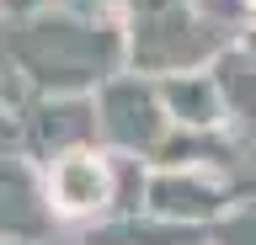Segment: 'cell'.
<instances>
[{
  "instance_id": "6da1fadb",
  "label": "cell",
  "mask_w": 256,
  "mask_h": 245,
  "mask_svg": "<svg viewBox=\"0 0 256 245\" xmlns=\"http://www.w3.org/2000/svg\"><path fill=\"white\" fill-rule=\"evenodd\" d=\"M27 80L54 85V91H75V85L107 80L118 59H123V43L112 27H91V21H70V16H43L22 32V48H16Z\"/></svg>"
},
{
  "instance_id": "7a4b0ae2",
  "label": "cell",
  "mask_w": 256,
  "mask_h": 245,
  "mask_svg": "<svg viewBox=\"0 0 256 245\" xmlns=\"http://www.w3.org/2000/svg\"><path fill=\"white\" fill-rule=\"evenodd\" d=\"M134 21V37H128V53L139 69H192L198 59L219 48V37H208L214 27L192 21L187 0H118Z\"/></svg>"
},
{
  "instance_id": "3957f363",
  "label": "cell",
  "mask_w": 256,
  "mask_h": 245,
  "mask_svg": "<svg viewBox=\"0 0 256 245\" xmlns=\"http://www.w3.org/2000/svg\"><path fill=\"white\" fill-rule=\"evenodd\" d=\"M96 128L107 133L118 149L128 155H150V149L166 144V133H171V112H166V101H160L155 85L144 80H107L102 85V96H96Z\"/></svg>"
},
{
  "instance_id": "277c9868",
  "label": "cell",
  "mask_w": 256,
  "mask_h": 245,
  "mask_svg": "<svg viewBox=\"0 0 256 245\" xmlns=\"http://www.w3.org/2000/svg\"><path fill=\"white\" fill-rule=\"evenodd\" d=\"M48 203L70 219H86V213H102L112 203V176L107 160L91 155V149H64L54 155V171H48Z\"/></svg>"
},
{
  "instance_id": "5b68a950",
  "label": "cell",
  "mask_w": 256,
  "mask_h": 245,
  "mask_svg": "<svg viewBox=\"0 0 256 245\" xmlns=\"http://www.w3.org/2000/svg\"><path fill=\"white\" fill-rule=\"evenodd\" d=\"M16 128L32 149L43 155H64L80 149L96 133V101H75V96H54V101H32L16 112Z\"/></svg>"
},
{
  "instance_id": "8992f818",
  "label": "cell",
  "mask_w": 256,
  "mask_h": 245,
  "mask_svg": "<svg viewBox=\"0 0 256 245\" xmlns=\"http://www.w3.org/2000/svg\"><path fill=\"white\" fill-rule=\"evenodd\" d=\"M48 229L43 192L22 160H0V235L6 240H38Z\"/></svg>"
},
{
  "instance_id": "52a82bcc",
  "label": "cell",
  "mask_w": 256,
  "mask_h": 245,
  "mask_svg": "<svg viewBox=\"0 0 256 245\" xmlns=\"http://www.w3.org/2000/svg\"><path fill=\"white\" fill-rule=\"evenodd\" d=\"M224 203H230V192H224L214 176H198V171H160L155 181H150V208L166 213V219H203V213H219Z\"/></svg>"
},
{
  "instance_id": "ba28073f",
  "label": "cell",
  "mask_w": 256,
  "mask_h": 245,
  "mask_svg": "<svg viewBox=\"0 0 256 245\" xmlns=\"http://www.w3.org/2000/svg\"><path fill=\"white\" fill-rule=\"evenodd\" d=\"M214 85H219V112L235 123V133L256 139V59L251 53H219Z\"/></svg>"
},
{
  "instance_id": "9c48e42d",
  "label": "cell",
  "mask_w": 256,
  "mask_h": 245,
  "mask_svg": "<svg viewBox=\"0 0 256 245\" xmlns=\"http://www.w3.org/2000/svg\"><path fill=\"white\" fill-rule=\"evenodd\" d=\"M160 101H166L171 123H182V128H214L219 123V85H214V75L176 69V75L160 80Z\"/></svg>"
},
{
  "instance_id": "30bf717a",
  "label": "cell",
  "mask_w": 256,
  "mask_h": 245,
  "mask_svg": "<svg viewBox=\"0 0 256 245\" xmlns=\"http://www.w3.org/2000/svg\"><path fill=\"white\" fill-rule=\"evenodd\" d=\"M91 245H198V235L192 229H176V224H139V213H123L118 224L96 229Z\"/></svg>"
},
{
  "instance_id": "8fae6325",
  "label": "cell",
  "mask_w": 256,
  "mask_h": 245,
  "mask_svg": "<svg viewBox=\"0 0 256 245\" xmlns=\"http://www.w3.org/2000/svg\"><path fill=\"white\" fill-rule=\"evenodd\" d=\"M219 245H256V213H240L219 229Z\"/></svg>"
},
{
  "instance_id": "7c38bea8",
  "label": "cell",
  "mask_w": 256,
  "mask_h": 245,
  "mask_svg": "<svg viewBox=\"0 0 256 245\" xmlns=\"http://www.w3.org/2000/svg\"><path fill=\"white\" fill-rule=\"evenodd\" d=\"M0 11L6 16H27V11H38V0H0Z\"/></svg>"
},
{
  "instance_id": "4fadbf2b",
  "label": "cell",
  "mask_w": 256,
  "mask_h": 245,
  "mask_svg": "<svg viewBox=\"0 0 256 245\" xmlns=\"http://www.w3.org/2000/svg\"><path fill=\"white\" fill-rule=\"evenodd\" d=\"M0 245H22V240H6V235H0Z\"/></svg>"
},
{
  "instance_id": "5bb4252c",
  "label": "cell",
  "mask_w": 256,
  "mask_h": 245,
  "mask_svg": "<svg viewBox=\"0 0 256 245\" xmlns=\"http://www.w3.org/2000/svg\"><path fill=\"white\" fill-rule=\"evenodd\" d=\"M80 5H96V0H80Z\"/></svg>"
}]
</instances>
